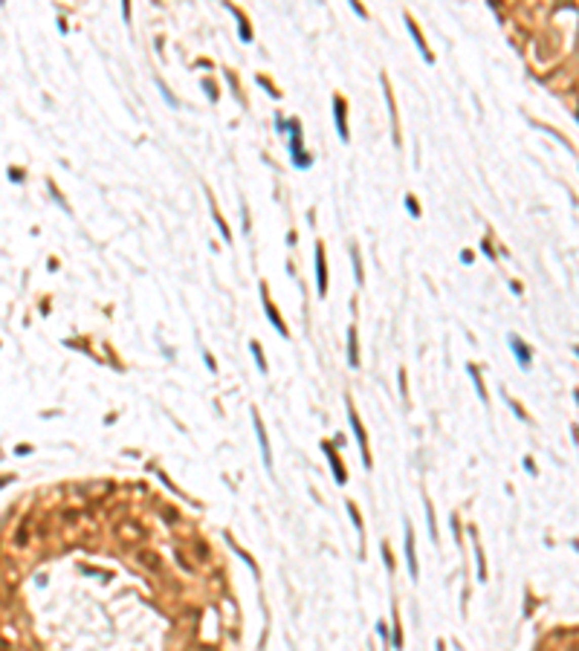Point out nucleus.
Segmentation results:
<instances>
[{"label": "nucleus", "instance_id": "f257e3e1", "mask_svg": "<svg viewBox=\"0 0 579 651\" xmlns=\"http://www.w3.org/2000/svg\"><path fill=\"white\" fill-rule=\"evenodd\" d=\"M287 130H290V160H293V165L298 171H304L313 165V157L304 150V139H301V122L298 119H290V125H287Z\"/></svg>", "mask_w": 579, "mask_h": 651}, {"label": "nucleus", "instance_id": "f03ea898", "mask_svg": "<svg viewBox=\"0 0 579 651\" xmlns=\"http://www.w3.org/2000/svg\"><path fill=\"white\" fill-rule=\"evenodd\" d=\"M345 99L333 93V125L339 130V139L342 142H351V130H348V116H345Z\"/></svg>", "mask_w": 579, "mask_h": 651}, {"label": "nucleus", "instance_id": "7ed1b4c3", "mask_svg": "<svg viewBox=\"0 0 579 651\" xmlns=\"http://www.w3.org/2000/svg\"><path fill=\"white\" fill-rule=\"evenodd\" d=\"M406 29H408V35L414 38L417 52H420V58L426 61V64H435V55H432V50L426 47V41H423V32L417 29V23H414V18H411V15H406Z\"/></svg>", "mask_w": 579, "mask_h": 651}, {"label": "nucleus", "instance_id": "20e7f679", "mask_svg": "<svg viewBox=\"0 0 579 651\" xmlns=\"http://www.w3.org/2000/svg\"><path fill=\"white\" fill-rule=\"evenodd\" d=\"M348 417H351V429H354V434L359 437V449H362V461H365V469H371V454H368V443H365V429H362V423H359V417H356L354 405L348 402Z\"/></svg>", "mask_w": 579, "mask_h": 651}, {"label": "nucleus", "instance_id": "39448f33", "mask_svg": "<svg viewBox=\"0 0 579 651\" xmlns=\"http://www.w3.org/2000/svg\"><path fill=\"white\" fill-rule=\"evenodd\" d=\"M316 284H319V295L327 292V263H325V246L316 243Z\"/></svg>", "mask_w": 579, "mask_h": 651}, {"label": "nucleus", "instance_id": "423d86ee", "mask_svg": "<svg viewBox=\"0 0 579 651\" xmlns=\"http://www.w3.org/2000/svg\"><path fill=\"white\" fill-rule=\"evenodd\" d=\"M252 426H255V434H258V443H261V457H264V466L273 469V451H269V440H266V431H264V423L261 417L252 414Z\"/></svg>", "mask_w": 579, "mask_h": 651}, {"label": "nucleus", "instance_id": "0eeeda50", "mask_svg": "<svg viewBox=\"0 0 579 651\" xmlns=\"http://www.w3.org/2000/svg\"><path fill=\"white\" fill-rule=\"evenodd\" d=\"M261 298H264V313L269 316V321H273V327L281 336H287V327H284V321H281V316H278V310H275V304H273V298H269V292H266V287H261Z\"/></svg>", "mask_w": 579, "mask_h": 651}, {"label": "nucleus", "instance_id": "6e6552de", "mask_svg": "<svg viewBox=\"0 0 579 651\" xmlns=\"http://www.w3.org/2000/svg\"><path fill=\"white\" fill-rule=\"evenodd\" d=\"M226 9L238 18V35H241V41H244V44H252V26H249V18H246L238 6H232V3H226Z\"/></svg>", "mask_w": 579, "mask_h": 651}, {"label": "nucleus", "instance_id": "1a4fd4ad", "mask_svg": "<svg viewBox=\"0 0 579 651\" xmlns=\"http://www.w3.org/2000/svg\"><path fill=\"white\" fill-rule=\"evenodd\" d=\"M406 561H408V576L417 579L420 576V567H417V556H414V532L406 524Z\"/></svg>", "mask_w": 579, "mask_h": 651}, {"label": "nucleus", "instance_id": "9d476101", "mask_svg": "<svg viewBox=\"0 0 579 651\" xmlns=\"http://www.w3.org/2000/svg\"><path fill=\"white\" fill-rule=\"evenodd\" d=\"M510 344H513V353H516V359L521 362V368H530V353H527V344H524V341H518L516 336H510Z\"/></svg>", "mask_w": 579, "mask_h": 651}, {"label": "nucleus", "instance_id": "9b49d317", "mask_svg": "<svg viewBox=\"0 0 579 651\" xmlns=\"http://www.w3.org/2000/svg\"><path fill=\"white\" fill-rule=\"evenodd\" d=\"M348 365H351V368H359V353H356V330H354V327L348 330Z\"/></svg>", "mask_w": 579, "mask_h": 651}, {"label": "nucleus", "instance_id": "f8f14e48", "mask_svg": "<svg viewBox=\"0 0 579 651\" xmlns=\"http://www.w3.org/2000/svg\"><path fill=\"white\" fill-rule=\"evenodd\" d=\"M325 451H327V457H330V469H333V475H336V483H345L348 475H345V469H342V461H339L333 451H330V446H327Z\"/></svg>", "mask_w": 579, "mask_h": 651}, {"label": "nucleus", "instance_id": "ddd939ff", "mask_svg": "<svg viewBox=\"0 0 579 651\" xmlns=\"http://www.w3.org/2000/svg\"><path fill=\"white\" fill-rule=\"evenodd\" d=\"M249 351H252V356H255V365H258V371L266 373V359H264V353H261V344H258V341H249Z\"/></svg>", "mask_w": 579, "mask_h": 651}, {"label": "nucleus", "instance_id": "4468645a", "mask_svg": "<svg viewBox=\"0 0 579 651\" xmlns=\"http://www.w3.org/2000/svg\"><path fill=\"white\" fill-rule=\"evenodd\" d=\"M351 258H354V278H356V284H362V263H359V252H351Z\"/></svg>", "mask_w": 579, "mask_h": 651}, {"label": "nucleus", "instance_id": "2eb2a0df", "mask_svg": "<svg viewBox=\"0 0 579 651\" xmlns=\"http://www.w3.org/2000/svg\"><path fill=\"white\" fill-rule=\"evenodd\" d=\"M406 209H408L411 217H420V206H417V200L411 197V194H406Z\"/></svg>", "mask_w": 579, "mask_h": 651}, {"label": "nucleus", "instance_id": "dca6fc26", "mask_svg": "<svg viewBox=\"0 0 579 651\" xmlns=\"http://www.w3.org/2000/svg\"><path fill=\"white\" fill-rule=\"evenodd\" d=\"M469 373H472V379H475V388H478V397L487 402V394H484V385H481V376H478V371L475 368H469Z\"/></svg>", "mask_w": 579, "mask_h": 651}, {"label": "nucleus", "instance_id": "f3484780", "mask_svg": "<svg viewBox=\"0 0 579 651\" xmlns=\"http://www.w3.org/2000/svg\"><path fill=\"white\" fill-rule=\"evenodd\" d=\"M348 3H351V9H354L356 15H359V18H362V20H368V9H365V6H362V3H359V0H348Z\"/></svg>", "mask_w": 579, "mask_h": 651}, {"label": "nucleus", "instance_id": "a211bd4d", "mask_svg": "<svg viewBox=\"0 0 579 651\" xmlns=\"http://www.w3.org/2000/svg\"><path fill=\"white\" fill-rule=\"evenodd\" d=\"M157 87H160V93H163V99L168 101V104H171V107H177V99H171V93H168V87H165L163 81L157 79Z\"/></svg>", "mask_w": 579, "mask_h": 651}, {"label": "nucleus", "instance_id": "6ab92c4d", "mask_svg": "<svg viewBox=\"0 0 579 651\" xmlns=\"http://www.w3.org/2000/svg\"><path fill=\"white\" fill-rule=\"evenodd\" d=\"M348 512H351V521H354V527H356V530H362V518H359V512H356L354 504H348Z\"/></svg>", "mask_w": 579, "mask_h": 651}, {"label": "nucleus", "instance_id": "aec40b11", "mask_svg": "<svg viewBox=\"0 0 579 651\" xmlns=\"http://www.w3.org/2000/svg\"><path fill=\"white\" fill-rule=\"evenodd\" d=\"M203 90L209 93V99H212V101H217V90H214V84H212V81H209V79L203 81Z\"/></svg>", "mask_w": 579, "mask_h": 651}, {"label": "nucleus", "instance_id": "412c9836", "mask_svg": "<svg viewBox=\"0 0 579 651\" xmlns=\"http://www.w3.org/2000/svg\"><path fill=\"white\" fill-rule=\"evenodd\" d=\"M275 130H278V133H284V130H287V119L281 116V113H275Z\"/></svg>", "mask_w": 579, "mask_h": 651}, {"label": "nucleus", "instance_id": "4be33fe9", "mask_svg": "<svg viewBox=\"0 0 579 651\" xmlns=\"http://www.w3.org/2000/svg\"><path fill=\"white\" fill-rule=\"evenodd\" d=\"M122 20L131 23V0H122Z\"/></svg>", "mask_w": 579, "mask_h": 651}, {"label": "nucleus", "instance_id": "5701e85b", "mask_svg": "<svg viewBox=\"0 0 579 651\" xmlns=\"http://www.w3.org/2000/svg\"><path fill=\"white\" fill-rule=\"evenodd\" d=\"M376 634H379V637H382V642H388V631H385V622H379V625H376Z\"/></svg>", "mask_w": 579, "mask_h": 651}, {"label": "nucleus", "instance_id": "b1692460", "mask_svg": "<svg viewBox=\"0 0 579 651\" xmlns=\"http://www.w3.org/2000/svg\"><path fill=\"white\" fill-rule=\"evenodd\" d=\"M460 260H464V263H472V252L464 249V252H460Z\"/></svg>", "mask_w": 579, "mask_h": 651}, {"label": "nucleus", "instance_id": "393cba45", "mask_svg": "<svg viewBox=\"0 0 579 651\" xmlns=\"http://www.w3.org/2000/svg\"><path fill=\"white\" fill-rule=\"evenodd\" d=\"M9 177H12V180H18V182H21V180H23V171H9Z\"/></svg>", "mask_w": 579, "mask_h": 651}, {"label": "nucleus", "instance_id": "a878e982", "mask_svg": "<svg viewBox=\"0 0 579 651\" xmlns=\"http://www.w3.org/2000/svg\"><path fill=\"white\" fill-rule=\"evenodd\" d=\"M203 359H206V365H209V371H214V359L209 356V353H203Z\"/></svg>", "mask_w": 579, "mask_h": 651}, {"label": "nucleus", "instance_id": "bb28decb", "mask_svg": "<svg viewBox=\"0 0 579 651\" xmlns=\"http://www.w3.org/2000/svg\"><path fill=\"white\" fill-rule=\"evenodd\" d=\"M0 3H3V0H0Z\"/></svg>", "mask_w": 579, "mask_h": 651}]
</instances>
